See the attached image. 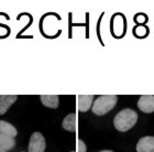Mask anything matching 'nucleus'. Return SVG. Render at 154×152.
I'll use <instances>...</instances> for the list:
<instances>
[{"mask_svg":"<svg viewBox=\"0 0 154 152\" xmlns=\"http://www.w3.org/2000/svg\"><path fill=\"white\" fill-rule=\"evenodd\" d=\"M100 152H113V151H110V150H103V151H100Z\"/></svg>","mask_w":154,"mask_h":152,"instance_id":"ddd939ff","label":"nucleus"},{"mask_svg":"<svg viewBox=\"0 0 154 152\" xmlns=\"http://www.w3.org/2000/svg\"><path fill=\"white\" fill-rule=\"evenodd\" d=\"M18 99L16 95H0V115L7 113L11 105Z\"/></svg>","mask_w":154,"mask_h":152,"instance_id":"0eeeda50","label":"nucleus"},{"mask_svg":"<svg viewBox=\"0 0 154 152\" xmlns=\"http://www.w3.org/2000/svg\"><path fill=\"white\" fill-rule=\"evenodd\" d=\"M71 152H74V151H71Z\"/></svg>","mask_w":154,"mask_h":152,"instance_id":"2eb2a0df","label":"nucleus"},{"mask_svg":"<svg viewBox=\"0 0 154 152\" xmlns=\"http://www.w3.org/2000/svg\"><path fill=\"white\" fill-rule=\"evenodd\" d=\"M40 99H41L42 104L48 108L55 109L58 107V99L60 98H58L57 95H42Z\"/></svg>","mask_w":154,"mask_h":152,"instance_id":"9d476101","label":"nucleus"},{"mask_svg":"<svg viewBox=\"0 0 154 152\" xmlns=\"http://www.w3.org/2000/svg\"><path fill=\"white\" fill-rule=\"evenodd\" d=\"M45 139L41 132H34L30 138L29 152H44Z\"/></svg>","mask_w":154,"mask_h":152,"instance_id":"7ed1b4c3","label":"nucleus"},{"mask_svg":"<svg viewBox=\"0 0 154 152\" xmlns=\"http://www.w3.org/2000/svg\"><path fill=\"white\" fill-rule=\"evenodd\" d=\"M16 146V139L11 136L0 132V148L6 151L12 150Z\"/></svg>","mask_w":154,"mask_h":152,"instance_id":"1a4fd4ad","label":"nucleus"},{"mask_svg":"<svg viewBox=\"0 0 154 152\" xmlns=\"http://www.w3.org/2000/svg\"><path fill=\"white\" fill-rule=\"evenodd\" d=\"M139 109L145 113H151L154 111V96L153 95H143L138 101Z\"/></svg>","mask_w":154,"mask_h":152,"instance_id":"20e7f679","label":"nucleus"},{"mask_svg":"<svg viewBox=\"0 0 154 152\" xmlns=\"http://www.w3.org/2000/svg\"><path fill=\"white\" fill-rule=\"evenodd\" d=\"M62 127L69 132H75L77 129V120L75 113H69L62 121Z\"/></svg>","mask_w":154,"mask_h":152,"instance_id":"6e6552de","label":"nucleus"},{"mask_svg":"<svg viewBox=\"0 0 154 152\" xmlns=\"http://www.w3.org/2000/svg\"><path fill=\"white\" fill-rule=\"evenodd\" d=\"M138 152H154V137H143L137 143Z\"/></svg>","mask_w":154,"mask_h":152,"instance_id":"39448f33","label":"nucleus"},{"mask_svg":"<svg viewBox=\"0 0 154 152\" xmlns=\"http://www.w3.org/2000/svg\"><path fill=\"white\" fill-rule=\"evenodd\" d=\"M0 152H8V151H6V150H3V149H1V148H0Z\"/></svg>","mask_w":154,"mask_h":152,"instance_id":"4468645a","label":"nucleus"},{"mask_svg":"<svg viewBox=\"0 0 154 152\" xmlns=\"http://www.w3.org/2000/svg\"><path fill=\"white\" fill-rule=\"evenodd\" d=\"M137 120H138L137 113L133 109L127 108V109H122L116 115L113 119V126L118 131L125 132L134 126Z\"/></svg>","mask_w":154,"mask_h":152,"instance_id":"f257e3e1","label":"nucleus"},{"mask_svg":"<svg viewBox=\"0 0 154 152\" xmlns=\"http://www.w3.org/2000/svg\"><path fill=\"white\" fill-rule=\"evenodd\" d=\"M86 144L84 143L83 140H77V152H86Z\"/></svg>","mask_w":154,"mask_h":152,"instance_id":"f8f14e48","label":"nucleus"},{"mask_svg":"<svg viewBox=\"0 0 154 152\" xmlns=\"http://www.w3.org/2000/svg\"><path fill=\"white\" fill-rule=\"evenodd\" d=\"M0 132L8 135V136H11L13 138L18 135L16 127L12 126L11 123H7V121H3V120H0Z\"/></svg>","mask_w":154,"mask_h":152,"instance_id":"9b49d317","label":"nucleus"},{"mask_svg":"<svg viewBox=\"0 0 154 152\" xmlns=\"http://www.w3.org/2000/svg\"><path fill=\"white\" fill-rule=\"evenodd\" d=\"M94 104V96L93 95H79L77 97V107L79 111H87L90 109L91 105Z\"/></svg>","mask_w":154,"mask_h":152,"instance_id":"423d86ee","label":"nucleus"},{"mask_svg":"<svg viewBox=\"0 0 154 152\" xmlns=\"http://www.w3.org/2000/svg\"><path fill=\"white\" fill-rule=\"evenodd\" d=\"M118 101V97L116 95H103L97 97L96 101H94L91 110L97 116H103L115 108Z\"/></svg>","mask_w":154,"mask_h":152,"instance_id":"f03ea898","label":"nucleus"}]
</instances>
